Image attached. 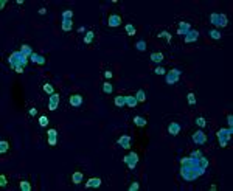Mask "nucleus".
<instances>
[{
	"mask_svg": "<svg viewBox=\"0 0 233 191\" xmlns=\"http://www.w3.org/2000/svg\"><path fill=\"white\" fill-rule=\"evenodd\" d=\"M205 173V168L199 165V159L196 157H184L180 159V176L186 182H194Z\"/></svg>",
	"mask_w": 233,
	"mask_h": 191,
	"instance_id": "nucleus-1",
	"label": "nucleus"
},
{
	"mask_svg": "<svg viewBox=\"0 0 233 191\" xmlns=\"http://www.w3.org/2000/svg\"><path fill=\"white\" fill-rule=\"evenodd\" d=\"M28 59L30 58H27V56H23L22 55V51H14L12 55L8 58V62H10V65H11V68H19V67H27V64H28Z\"/></svg>",
	"mask_w": 233,
	"mask_h": 191,
	"instance_id": "nucleus-2",
	"label": "nucleus"
},
{
	"mask_svg": "<svg viewBox=\"0 0 233 191\" xmlns=\"http://www.w3.org/2000/svg\"><path fill=\"white\" fill-rule=\"evenodd\" d=\"M232 134H233V127H228V129H219L218 131V138H219V144L221 148H227V143L230 142L232 138Z\"/></svg>",
	"mask_w": 233,
	"mask_h": 191,
	"instance_id": "nucleus-3",
	"label": "nucleus"
},
{
	"mask_svg": "<svg viewBox=\"0 0 233 191\" xmlns=\"http://www.w3.org/2000/svg\"><path fill=\"white\" fill-rule=\"evenodd\" d=\"M210 22L216 25V27H227L228 19L225 14H218V12H211L210 14Z\"/></svg>",
	"mask_w": 233,
	"mask_h": 191,
	"instance_id": "nucleus-4",
	"label": "nucleus"
},
{
	"mask_svg": "<svg viewBox=\"0 0 233 191\" xmlns=\"http://www.w3.org/2000/svg\"><path fill=\"white\" fill-rule=\"evenodd\" d=\"M123 162L127 165L129 169H134L137 166V163H138V154L137 152H129L127 155L123 157Z\"/></svg>",
	"mask_w": 233,
	"mask_h": 191,
	"instance_id": "nucleus-5",
	"label": "nucleus"
},
{
	"mask_svg": "<svg viewBox=\"0 0 233 191\" xmlns=\"http://www.w3.org/2000/svg\"><path fill=\"white\" fill-rule=\"evenodd\" d=\"M179 78H180V70H179V68L169 70V72L166 73V84H168V86L176 84V82L179 81Z\"/></svg>",
	"mask_w": 233,
	"mask_h": 191,
	"instance_id": "nucleus-6",
	"label": "nucleus"
},
{
	"mask_svg": "<svg viewBox=\"0 0 233 191\" xmlns=\"http://www.w3.org/2000/svg\"><path fill=\"white\" fill-rule=\"evenodd\" d=\"M59 95L58 93H51L50 95V99H48V109L50 110H56L58 106H59Z\"/></svg>",
	"mask_w": 233,
	"mask_h": 191,
	"instance_id": "nucleus-7",
	"label": "nucleus"
},
{
	"mask_svg": "<svg viewBox=\"0 0 233 191\" xmlns=\"http://www.w3.org/2000/svg\"><path fill=\"white\" fill-rule=\"evenodd\" d=\"M197 37H199V31L197 30H190L185 34L184 39H185V44H191V42H196Z\"/></svg>",
	"mask_w": 233,
	"mask_h": 191,
	"instance_id": "nucleus-8",
	"label": "nucleus"
},
{
	"mask_svg": "<svg viewBox=\"0 0 233 191\" xmlns=\"http://www.w3.org/2000/svg\"><path fill=\"white\" fill-rule=\"evenodd\" d=\"M193 142L196 144H204L207 142V135L204 134V131H197L193 134Z\"/></svg>",
	"mask_w": 233,
	"mask_h": 191,
	"instance_id": "nucleus-9",
	"label": "nucleus"
},
{
	"mask_svg": "<svg viewBox=\"0 0 233 191\" xmlns=\"http://www.w3.org/2000/svg\"><path fill=\"white\" fill-rule=\"evenodd\" d=\"M190 30H191V25L188 22H179V28H177V34L179 36H184L185 37V34Z\"/></svg>",
	"mask_w": 233,
	"mask_h": 191,
	"instance_id": "nucleus-10",
	"label": "nucleus"
},
{
	"mask_svg": "<svg viewBox=\"0 0 233 191\" xmlns=\"http://www.w3.org/2000/svg\"><path fill=\"white\" fill-rule=\"evenodd\" d=\"M107 25H109L110 28H116L121 25V17H120L118 14H112L109 16V22H107Z\"/></svg>",
	"mask_w": 233,
	"mask_h": 191,
	"instance_id": "nucleus-11",
	"label": "nucleus"
},
{
	"mask_svg": "<svg viewBox=\"0 0 233 191\" xmlns=\"http://www.w3.org/2000/svg\"><path fill=\"white\" fill-rule=\"evenodd\" d=\"M118 144L121 148H124V149H129V146H131V137L129 135H121L118 138Z\"/></svg>",
	"mask_w": 233,
	"mask_h": 191,
	"instance_id": "nucleus-12",
	"label": "nucleus"
},
{
	"mask_svg": "<svg viewBox=\"0 0 233 191\" xmlns=\"http://www.w3.org/2000/svg\"><path fill=\"white\" fill-rule=\"evenodd\" d=\"M82 104V97L81 95H72L70 97V106L72 107H79Z\"/></svg>",
	"mask_w": 233,
	"mask_h": 191,
	"instance_id": "nucleus-13",
	"label": "nucleus"
},
{
	"mask_svg": "<svg viewBox=\"0 0 233 191\" xmlns=\"http://www.w3.org/2000/svg\"><path fill=\"white\" fill-rule=\"evenodd\" d=\"M101 186V179L99 177H93V179H89L86 183V188H98Z\"/></svg>",
	"mask_w": 233,
	"mask_h": 191,
	"instance_id": "nucleus-14",
	"label": "nucleus"
},
{
	"mask_svg": "<svg viewBox=\"0 0 233 191\" xmlns=\"http://www.w3.org/2000/svg\"><path fill=\"white\" fill-rule=\"evenodd\" d=\"M179 132H180V124H179V123H171L168 126V134L169 135L174 137V135H177Z\"/></svg>",
	"mask_w": 233,
	"mask_h": 191,
	"instance_id": "nucleus-15",
	"label": "nucleus"
},
{
	"mask_svg": "<svg viewBox=\"0 0 233 191\" xmlns=\"http://www.w3.org/2000/svg\"><path fill=\"white\" fill-rule=\"evenodd\" d=\"M30 61H33L34 64H39V65H44L45 64V58L42 55H37V53H33L31 58H30Z\"/></svg>",
	"mask_w": 233,
	"mask_h": 191,
	"instance_id": "nucleus-16",
	"label": "nucleus"
},
{
	"mask_svg": "<svg viewBox=\"0 0 233 191\" xmlns=\"http://www.w3.org/2000/svg\"><path fill=\"white\" fill-rule=\"evenodd\" d=\"M124 98H126V106L131 107V109H134V107L137 106V103H138V101H137V98L132 97V95H127V97H124Z\"/></svg>",
	"mask_w": 233,
	"mask_h": 191,
	"instance_id": "nucleus-17",
	"label": "nucleus"
},
{
	"mask_svg": "<svg viewBox=\"0 0 233 191\" xmlns=\"http://www.w3.org/2000/svg\"><path fill=\"white\" fill-rule=\"evenodd\" d=\"M163 59H165L163 53H159V51L151 53V61H152V62H156V64H159V62H162Z\"/></svg>",
	"mask_w": 233,
	"mask_h": 191,
	"instance_id": "nucleus-18",
	"label": "nucleus"
},
{
	"mask_svg": "<svg viewBox=\"0 0 233 191\" xmlns=\"http://www.w3.org/2000/svg\"><path fill=\"white\" fill-rule=\"evenodd\" d=\"M72 182H73L75 185H79L81 182H82V173L81 171H75L73 176H72Z\"/></svg>",
	"mask_w": 233,
	"mask_h": 191,
	"instance_id": "nucleus-19",
	"label": "nucleus"
},
{
	"mask_svg": "<svg viewBox=\"0 0 233 191\" xmlns=\"http://www.w3.org/2000/svg\"><path fill=\"white\" fill-rule=\"evenodd\" d=\"M20 51H22V55L27 56V58H31V55H33L31 47H30V45H27V44H23L22 47H20Z\"/></svg>",
	"mask_w": 233,
	"mask_h": 191,
	"instance_id": "nucleus-20",
	"label": "nucleus"
},
{
	"mask_svg": "<svg viewBox=\"0 0 233 191\" xmlns=\"http://www.w3.org/2000/svg\"><path fill=\"white\" fill-rule=\"evenodd\" d=\"M61 28H62V31H70L73 28V22L72 20H62V25H61Z\"/></svg>",
	"mask_w": 233,
	"mask_h": 191,
	"instance_id": "nucleus-21",
	"label": "nucleus"
},
{
	"mask_svg": "<svg viewBox=\"0 0 233 191\" xmlns=\"http://www.w3.org/2000/svg\"><path fill=\"white\" fill-rule=\"evenodd\" d=\"M134 124L137 127H145L146 126V120L143 117H134Z\"/></svg>",
	"mask_w": 233,
	"mask_h": 191,
	"instance_id": "nucleus-22",
	"label": "nucleus"
},
{
	"mask_svg": "<svg viewBox=\"0 0 233 191\" xmlns=\"http://www.w3.org/2000/svg\"><path fill=\"white\" fill-rule=\"evenodd\" d=\"M115 106H116V107H123V106H126V98H124L123 95H118V97L115 98Z\"/></svg>",
	"mask_w": 233,
	"mask_h": 191,
	"instance_id": "nucleus-23",
	"label": "nucleus"
},
{
	"mask_svg": "<svg viewBox=\"0 0 233 191\" xmlns=\"http://www.w3.org/2000/svg\"><path fill=\"white\" fill-rule=\"evenodd\" d=\"M135 98H137V101H138V103H145V101H146V93H145L143 90H138V92L135 93Z\"/></svg>",
	"mask_w": 233,
	"mask_h": 191,
	"instance_id": "nucleus-24",
	"label": "nucleus"
},
{
	"mask_svg": "<svg viewBox=\"0 0 233 191\" xmlns=\"http://www.w3.org/2000/svg\"><path fill=\"white\" fill-rule=\"evenodd\" d=\"M93 37H95L93 31H87V33H86V36H84V44H92Z\"/></svg>",
	"mask_w": 233,
	"mask_h": 191,
	"instance_id": "nucleus-25",
	"label": "nucleus"
},
{
	"mask_svg": "<svg viewBox=\"0 0 233 191\" xmlns=\"http://www.w3.org/2000/svg\"><path fill=\"white\" fill-rule=\"evenodd\" d=\"M126 33L129 36H135V33H137V30H135V27L132 23H127L126 25Z\"/></svg>",
	"mask_w": 233,
	"mask_h": 191,
	"instance_id": "nucleus-26",
	"label": "nucleus"
},
{
	"mask_svg": "<svg viewBox=\"0 0 233 191\" xmlns=\"http://www.w3.org/2000/svg\"><path fill=\"white\" fill-rule=\"evenodd\" d=\"M39 126H40V127H47V126H48V117H45V115H40V117H39Z\"/></svg>",
	"mask_w": 233,
	"mask_h": 191,
	"instance_id": "nucleus-27",
	"label": "nucleus"
},
{
	"mask_svg": "<svg viewBox=\"0 0 233 191\" xmlns=\"http://www.w3.org/2000/svg\"><path fill=\"white\" fill-rule=\"evenodd\" d=\"M186 101H188L190 106H194V104H196V97H194L193 92H190L188 95H186Z\"/></svg>",
	"mask_w": 233,
	"mask_h": 191,
	"instance_id": "nucleus-28",
	"label": "nucleus"
},
{
	"mask_svg": "<svg viewBox=\"0 0 233 191\" xmlns=\"http://www.w3.org/2000/svg\"><path fill=\"white\" fill-rule=\"evenodd\" d=\"M72 17H73V11L65 10L64 12H62V20H72Z\"/></svg>",
	"mask_w": 233,
	"mask_h": 191,
	"instance_id": "nucleus-29",
	"label": "nucleus"
},
{
	"mask_svg": "<svg viewBox=\"0 0 233 191\" xmlns=\"http://www.w3.org/2000/svg\"><path fill=\"white\" fill-rule=\"evenodd\" d=\"M112 90H114V87H112V84L110 82H104V84H103V92L104 93H112Z\"/></svg>",
	"mask_w": 233,
	"mask_h": 191,
	"instance_id": "nucleus-30",
	"label": "nucleus"
},
{
	"mask_svg": "<svg viewBox=\"0 0 233 191\" xmlns=\"http://www.w3.org/2000/svg\"><path fill=\"white\" fill-rule=\"evenodd\" d=\"M20 190H22V191H30L31 190L30 182H28V180H22V182H20Z\"/></svg>",
	"mask_w": 233,
	"mask_h": 191,
	"instance_id": "nucleus-31",
	"label": "nucleus"
},
{
	"mask_svg": "<svg viewBox=\"0 0 233 191\" xmlns=\"http://www.w3.org/2000/svg\"><path fill=\"white\" fill-rule=\"evenodd\" d=\"M42 90H44L45 93H48V95L55 93V89H53L51 84H44V86H42Z\"/></svg>",
	"mask_w": 233,
	"mask_h": 191,
	"instance_id": "nucleus-32",
	"label": "nucleus"
},
{
	"mask_svg": "<svg viewBox=\"0 0 233 191\" xmlns=\"http://www.w3.org/2000/svg\"><path fill=\"white\" fill-rule=\"evenodd\" d=\"M135 48L138 50V51H145V50H146V42H145V40H138V42L135 44Z\"/></svg>",
	"mask_w": 233,
	"mask_h": 191,
	"instance_id": "nucleus-33",
	"label": "nucleus"
},
{
	"mask_svg": "<svg viewBox=\"0 0 233 191\" xmlns=\"http://www.w3.org/2000/svg\"><path fill=\"white\" fill-rule=\"evenodd\" d=\"M199 165H201L202 168L207 169V166H208V159H207V157H204V155H201V157H199Z\"/></svg>",
	"mask_w": 233,
	"mask_h": 191,
	"instance_id": "nucleus-34",
	"label": "nucleus"
},
{
	"mask_svg": "<svg viewBox=\"0 0 233 191\" xmlns=\"http://www.w3.org/2000/svg\"><path fill=\"white\" fill-rule=\"evenodd\" d=\"M6 151H8V142L2 140V142H0V152H2V154H5Z\"/></svg>",
	"mask_w": 233,
	"mask_h": 191,
	"instance_id": "nucleus-35",
	"label": "nucleus"
},
{
	"mask_svg": "<svg viewBox=\"0 0 233 191\" xmlns=\"http://www.w3.org/2000/svg\"><path fill=\"white\" fill-rule=\"evenodd\" d=\"M159 37H163V39H166V40H168V42H171V39H173V36L169 34L168 31H162L160 34H159Z\"/></svg>",
	"mask_w": 233,
	"mask_h": 191,
	"instance_id": "nucleus-36",
	"label": "nucleus"
},
{
	"mask_svg": "<svg viewBox=\"0 0 233 191\" xmlns=\"http://www.w3.org/2000/svg\"><path fill=\"white\" fill-rule=\"evenodd\" d=\"M196 124H197L199 127H205L207 121H205V118H204V117H197L196 118Z\"/></svg>",
	"mask_w": 233,
	"mask_h": 191,
	"instance_id": "nucleus-37",
	"label": "nucleus"
},
{
	"mask_svg": "<svg viewBox=\"0 0 233 191\" xmlns=\"http://www.w3.org/2000/svg\"><path fill=\"white\" fill-rule=\"evenodd\" d=\"M208 34H210V37H213V39H221V33H219V31H216V30H211L210 33H208Z\"/></svg>",
	"mask_w": 233,
	"mask_h": 191,
	"instance_id": "nucleus-38",
	"label": "nucleus"
},
{
	"mask_svg": "<svg viewBox=\"0 0 233 191\" xmlns=\"http://www.w3.org/2000/svg\"><path fill=\"white\" fill-rule=\"evenodd\" d=\"M48 144L50 146H56L58 144V137H48Z\"/></svg>",
	"mask_w": 233,
	"mask_h": 191,
	"instance_id": "nucleus-39",
	"label": "nucleus"
},
{
	"mask_svg": "<svg viewBox=\"0 0 233 191\" xmlns=\"http://www.w3.org/2000/svg\"><path fill=\"white\" fill-rule=\"evenodd\" d=\"M6 185H8V180H6V177L2 174V176H0V186H3V188H5Z\"/></svg>",
	"mask_w": 233,
	"mask_h": 191,
	"instance_id": "nucleus-40",
	"label": "nucleus"
},
{
	"mask_svg": "<svg viewBox=\"0 0 233 191\" xmlns=\"http://www.w3.org/2000/svg\"><path fill=\"white\" fill-rule=\"evenodd\" d=\"M154 73H156V75H165L166 70H165L163 67H157L156 70H154Z\"/></svg>",
	"mask_w": 233,
	"mask_h": 191,
	"instance_id": "nucleus-41",
	"label": "nucleus"
},
{
	"mask_svg": "<svg viewBox=\"0 0 233 191\" xmlns=\"http://www.w3.org/2000/svg\"><path fill=\"white\" fill-rule=\"evenodd\" d=\"M140 188V185H138V182H134V183H132L131 186H129V191H137Z\"/></svg>",
	"mask_w": 233,
	"mask_h": 191,
	"instance_id": "nucleus-42",
	"label": "nucleus"
},
{
	"mask_svg": "<svg viewBox=\"0 0 233 191\" xmlns=\"http://www.w3.org/2000/svg\"><path fill=\"white\" fill-rule=\"evenodd\" d=\"M227 123H228V127H233V115L232 114L227 115Z\"/></svg>",
	"mask_w": 233,
	"mask_h": 191,
	"instance_id": "nucleus-43",
	"label": "nucleus"
},
{
	"mask_svg": "<svg viewBox=\"0 0 233 191\" xmlns=\"http://www.w3.org/2000/svg\"><path fill=\"white\" fill-rule=\"evenodd\" d=\"M47 134H48V137H58V131L56 129H50Z\"/></svg>",
	"mask_w": 233,
	"mask_h": 191,
	"instance_id": "nucleus-44",
	"label": "nucleus"
},
{
	"mask_svg": "<svg viewBox=\"0 0 233 191\" xmlns=\"http://www.w3.org/2000/svg\"><path fill=\"white\" fill-rule=\"evenodd\" d=\"M201 155H202L201 151H193V152H191V157H196V159H199Z\"/></svg>",
	"mask_w": 233,
	"mask_h": 191,
	"instance_id": "nucleus-45",
	"label": "nucleus"
},
{
	"mask_svg": "<svg viewBox=\"0 0 233 191\" xmlns=\"http://www.w3.org/2000/svg\"><path fill=\"white\" fill-rule=\"evenodd\" d=\"M104 76L107 78V79H110V78L114 76V75H112V72H110V70H106V72H104Z\"/></svg>",
	"mask_w": 233,
	"mask_h": 191,
	"instance_id": "nucleus-46",
	"label": "nucleus"
},
{
	"mask_svg": "<svg viewBox=\"0 0 233 191\" xmlns=\"http://www.w3.org/2000/svg\"><path fill=\"white\" fill-rule=\"evenodd\" d=\"M28 112H30V115H31V117H36V114H37V110L34 109V107H31V109L28 110Z\"/></svg>",
	"mask_w": 233,
	"mask_h": 191,
	"instance_id": "nucleus-47",
	"label": "nucleus"
},
{
	"mask_svg": "<svg viewBox=\"0 0 233 191\" xmlns=\"http://www.w3.org/2000/svg\"><path fill=\"white\" fill-rule=\"evenodd\" d=\"M5 6H6V0H2V2H0V8L5 10Z\"/></svg>",
	"mask_w": 233,
	"mask_h": 191,
	"instance_id": "nucleus-48",
	"label": "nucleus"
},
{
	"mask_svg": "<svg viewBox=\"0 0 233 191\" xmlns=\"http://www.w3.org/2000/svg\"><path fill=\"white\" fill-rule=\"evenodd\" d=\"M45 12H47L45 8H39V14H45Z\"/></svg>",
	"mask_w": 233,
	"mask_h": 191,
	"instance_id": "nucleus-49",
	"label": "nucleus"
},
{
	"mask_svg": "<svg viewBox=\"0 0 233 191\" xmlns=\"http://www.w3.org/2000/svg\"><path fill=\"white\" fill-rule=\"evenodd\" d=\"M16 72H17L19 75H20V73H23V67H19V68H16Z\"/></svg>",
	"mask_w": 233,
	"mask_h": 191,
	"instance_id": "nucleus-50",
	"label": "nucleus"
}]
</instances>
